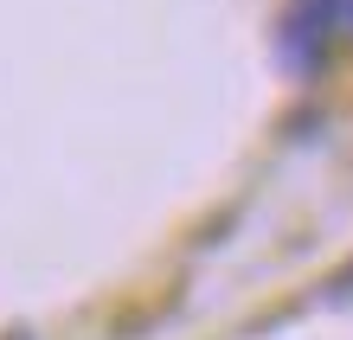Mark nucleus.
Listing matches in <instances>:
<instances>
[{
    "label": "nucleus",
    "instance_id": "f257e3e1",
    "mask_svg": "<svg viewBox=\"0 0 353 340\" xmlns=\"http://www.w3.org/2000/svg\"><path fill=\"white\" fill-rule=\"evenodd\" d=\"M347 46L334 13H327V0H289L283 19H276V58L289 77H321L334 65V52Z\"/></svg>",
    "mask_w": 353,
    "mask_h": 340
}]
</instances>
